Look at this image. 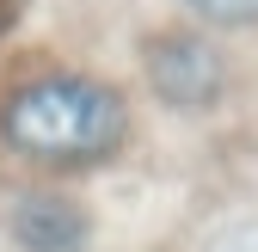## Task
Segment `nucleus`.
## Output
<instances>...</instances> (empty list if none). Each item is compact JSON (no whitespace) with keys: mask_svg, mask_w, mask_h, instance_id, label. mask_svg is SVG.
Instances as JSON below:
<instances>
[{"mask_svg":"<svg viewBox=\"0 0 258 252\" xmlns=\"http://www.w3.org/2000/svg\"><path fill=\"white\" fill-rule=\"evenodd\" d=\"M0 142L43 172H92L129 142V105L99 74H37L7 92Z\"/></svg>","mask_w":258,"mask_h":252,"instance_id":"f257e3e1","label":"nucleus"},{"mask_svg":"<svg viewBox=\"0 0 258 252\" xmlns=\"http://www.w3.org/2000/svg\"><path fill=\"white\" fill-rule=\"evenodd\" d=\"M7 240L19 252H86L92 246V209L61 191H25L7 209Z\"/></svg>","mask_w":258,"mask_h":252,"instance_id":"7ed1b4c3","label":"nucleus"},{"mask_svg":"<svg viewBox=\"0 0 258 252\" xmlns=\"http://www.w3.org/2000/svg\"><path fill=\"white\" fill-rule=\"evenodd\" d=\"M203 252H258V222H228Z\"/></svg>","mask_w":258,"mask_h":252,"instance_id":"39448f33","label":"nucleus"},{"mask_svg":"<svg viewBox=\"0 0 258 252\" xmlns=\"http://www.w3.org/2000/svg\"><path fill=\"white\" fill-rule=\"evenodd\" d=\"M184 13H197L215 31H246L258 25V0H184Z\"/></svg>","mask_w":258,"mask_h":252,"instance_id":"20e7f679","label":"nucleus"},{"mask_svg":"<svg viewBox=\"0 0 258 252\" xmlns=\"http://www.w3.org/2000/svg\"><path fill=\"white\" fill-rule=\"evenodd\" d=\"M142 80L166 111H215L228 92V55L203 31H154L142 43Z\"/></svg>","mask_w":258,"mask_h":252,"instance_id":"f03ea898","label":"nucleus"}]
</instances>
